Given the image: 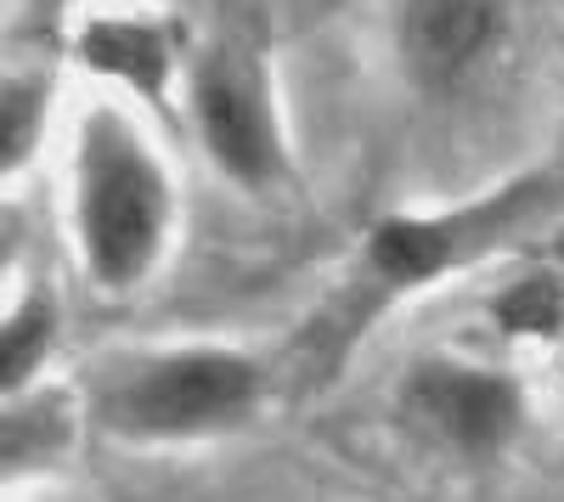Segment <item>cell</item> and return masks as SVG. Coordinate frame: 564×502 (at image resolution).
<instances>
[{"instance_id": "obj_2", "label": "cell", "mask_w": 564, "mask_h": 502, "mask_svg": "<svg viewBox=\"0 0 564 502\" xmlns=\"http://www.w3.org/2000/svg\"><path fill=\"white\" fill-rule=\"evenodd\" d=\"M74 390L85 429L97 440L170 458V451H209L260 429L276 395V373L254 345L198 334L108 350Z\"/></svg>"}, {"instance_id": "obj_4", "label": "cell", "mask_w": 564, "mask_h": 502, "mask_svg": "<svg viewBox=\"0 0 564 502\" xmlns=\"http://www.w3.org/2000/svg\"><path fill=\"white\" fill-rule=\"evenodd\" d=\"M186 119L204 164L243 198H265L294 175V130L276 63L260 45L220 40L186 68Z\"/></svg>"}, {"instance_id": "obj_6", "label": "cell", "mask_w": 564, "mask_h": 502, "mask_svg": "<svg viewBox=\"0 0 564 502\" xmlns=\"http://www.w3.org/2000/svg\"><path fill=\"white\" fill-rule=\"evenodd\" d=\"M85 406L79 390L52 384L40 395L0 406V502L29 496L40 480H52L85 440Z\"/></svg>"}, {"instance_id": "obj_7", "label": "cell", "mask_w": 564, "mask_h": 502, "mask_svg": "<svg viewBox=\"0 0 564 502\" xmlns=\"http://www.w3.org/2000/svg\"><path fill=\"white\" fill-rule=\"evenodd\" d=\"M63 345H68L63 294L52 283L29 277L12 294V305L0 310V406L52 390L57 384L52 373H57V361H63Z\"/></svg>"}, {"instance_id": "obj_9", "label": "cell", "mask_w": 564, "mask_h": 502, "mask_svg": "<svg viewBox=\"0 0 564 502\" xmlns=\"http://www.w3.org/2000/svg\"><path fill=\"white\" fill-rule=\"evenodd\" d=\"M85 63L102 79L124 85L130 97H159L164 74H170V45L153 23L135 18H102L85 29Z\"/></svg>"}, {"instance_id": "obj_8", "label": "cell", "mask_w": 564, "mask_h": 502, "mask_svg": "<svg viewBox=\"0 0 564 502\" xmlns=\"http://www.w3.org/2000/svg\"><path fill=\"white\" fill-rule=\"evenodd\" d=\"M57 85L40 68H0V193L34 170L52 142Z\"/></svg>"}, {"instance_id": "obj_5", "label": "cell", "mask_w": 564, "mask_h": 502, "mask_svg": "<svg viewBox=\"0 0 564 502\" xmlns=\"http://www.w3.org/2000/svg\"><path fill=\"white\" fill-rule=\"evenodd\" d=\"M508 34L502 0H401L395 7V57L417 90L468 85Z\"/></svg>"}, {"instance_id": "obj_11", "label": "cell", "mask_w": 564, "mask_h": 502, "mask_svg": "<svg viewBox=\"0 0 564 502\" xmlns=\"http://www.w3.org/2000/svg\"><path fill=\"white\" fill-rule=\"evenodd\" d=\"M12 502H79V496H63V491H29V496H12Z\"/></svg>"}, {"instance_id": "obj_3", "label": "cell", "mask_w": 564, "mask_h": 502, "mask_svg": "<svg viewBox=\"0 0 564 502\" xmlns=\"http://www.w3.org/2000/svg\"><path fill=\"white\" fill-rule=\"evenodd\" d=\"M395 424L452 469H491L513 458L531 429L525 379L491 356L423 350L395 373Z\"/></svg>"}, {"instance_id": "obj_1", "label": "cell", "mask_w": 564, "mask_h": 502, "mask_svg": "<svg viewBox=\"0 0 564 502\" xmlns=\"http://www.w3.org/2000/svg\"><path fill=\"white\" fill-rule=\"evenodd\" d=\"M181 175L130 97H90L68 124L63 232L79 283L97 299L148 294L181 243Z\"/></svg>"}, {"instance_id": "obj_10", "label": "cell", "mask_w": 564, "mask_h": 502, "mask_svg": "<svg viewBox=\"0 0 564 502\" xmlns=\"http://www.w3.org/2000/svg\"><path fill=\"white\" fill-rule=\"evenodd\" d=\"M23 260H29V220H23V209L0 204V310H7L12 294L29 283Z\"/></svg>"}]
</instances>
